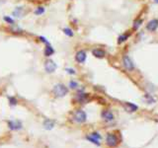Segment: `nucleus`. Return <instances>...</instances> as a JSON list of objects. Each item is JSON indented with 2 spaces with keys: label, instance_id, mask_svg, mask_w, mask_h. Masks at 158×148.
<instances>
[{
  "label": "nucleus",
  "instance_id": "obj_19",
  "mask_svg": "<svg viewBox=\"0 0 158 148\" xmlns=\"http://www.w3.org/2000/svg\"><path fill=\"white\" fill-rule=\"evenodd\" d=\"M3 19H4V21H5V22H7L8 24H10V25H12V26L15 25V21H14L11 17H9V16H4Z\"/></svg>",
  "mask_w": 158,
  "mask_h": 148
},
{
  "label": "nucleus",
  "instance_id": "obj_24",
  "mask_svg": "<svg viewBox=\"0 0 158 148\" xmlns=\"http://www.w3.org/2000/svg\"><path fill=\"white\" fill-rule=\"evenodd\" d=\"M153 1H154L155 3H158V0H153Z\"/></svg>",
  "mask_w": 158,
  "mask_h": 148
},
{
  "label": "nucleus",
  "instance_id": "obj_1",
  "mask_svg": "<svg viewBox=\"0 0 158 148\" xmlns=\"http://www.w3.org/2000/svg\"><path fill=\"white\" fill-rule=\"evenodd\" d=\"M67 93H68V88L64 84H61V83L56 84L54 86V88H52V94L57 98H62L66 96Z\"/></svg>",
  "mask_w": 158,
  "mask_h": 148
},
{
  "label": "nucleus",
  "instance_id": "obj_15",
  "mask_svg": "<svg viewBox=\"0 0 158 148\" xmlns=\"http://www.w3.org/2000/svg\"><path fill=\"white\" fill-rule=\"evenodd\" d=\"M130 37H131L130 33H124V34H122L118 38V42H119V44H123V42H124L126 40H128Z\"/></svg>",
  "mask_w": 158,
  "mask_h": 148
},
{
  "label": "nucleus",
  "instance_id": "obj_16",
  "mask_svg": "<svg viewBox=\"0 0 158 148\" xmlns=\"http://www.w3.org/2000/svg\"><path fill=\"white\" fill-rule=\"evenodd\" d=\"M34 13L36 14V15H38V16L42 15V14H44V13H45V8H44L43 6L37 7V8H36V10L34 11Z\"/></svg>",
  "mask_w": 158,
  "mask_h": 148
},
{
  "label": "nucleus",
  "instance_id": "obj_20",
  "mask_svg": "<svg viewBox=\"0 0 158 148\" xmlns=\"http://www.w3.org/2000/svg\"><path fill=\"white\" fill-rule=\"evenodd\" d=\"M69 87H70L71 89H76V88L78 87V84L75 81H70V82H69Z\"/></svg>",
  "mask_w": 158,
  "mask_h": 148
},
{
  "label": "nucleus",
  "instance_id": "obj_10",
  "mask_svg": "<svg viewBox=\"0 0 158 148\" xmlns=\"http://www.w3.org/2000/svg\"><path fill=\"white\" fill-rule=\"evenodd\" d=\"M102 118L103 120L106 121H114L115 116H114V114L112 113L110 110H105V111L102 112Z\"/></svg>",
  "mask_w": 158,
  "mask_h": 148
},
{
  "label": "nucleus",
  "instance_id": "obj_8",
  "mask_svg": "<svg viewBox=\"0 0 158 148\" xmlns=\"http://www.w3.org/2000/svg\"><path fill=\"white\" fill-rule=\"evenodd\" d=\"M76 101L80 104H85L89 101V94H86V93H79V94L76 95L75 97Z\"/></svg>",
  "mask_w": 158,
  "mask_h": 148
},
{
  "label": "nucleus",
  "instance_id": "obj_5",
  "mask_svg": "<svg viewBox=\"0 0 158 148\" xmlns=\"http://www.w3.org/2000/svg\"><path fill=\"white\" fill-rule=\"evenodd\" d=\"M56 68H57L56 63L54 60H52V59H47L45 62V70L47 73H54L56 70Z\"/></svg>",
  "mask_w": 158,
  "mask_h": 148
},
{
  "label": "nucleus",
  "instance_id": "obj_7",
  "mask_svg": "<svg viewBox=\"0 0 158 148\" xmlns=\"http://www.w3.org/2000/svg\"><path fill=\"white\" fill-rule=\"evenodd\" d=\"M158 28V19H152L146 25V30L149 32H155Z\"/></svg>",
  "mask_w": 158,
  "mask_h": 148
},
{
  "label": "nucleus",
  "instance_id": "obj_9",
  "mask_svg": "<svg viewBox=\"0 0 158 148\" xmlns=\"http://www.w3.org/2000/svg\"><path fill=\"white\" fill-rule=\"evenodd\" d=\"M124 108L126 109V111L128 112V113H135V112H136L138 110V107L136 106V105L130 102L124 103Z\"/></svg>",
  "mask_w": 158,
  "mask_h": 148
},
{
  "label": "nucleus",
  "instance_id": "obj_23",
  "mask_svg": "<svg viewBox=\"0 0 158 148\" xmlns=\"http://www.w3.org/2000/svg\"><path fill=\"white\" fill-rule=\"evenodd\" d=\"M65 70L67 71L69 74H75V70H74V69H72V68H66Z\"/></svg>",
  "mask_w": 158,
  "mask_h": 148
},
{
  "label": "nucleus",
  "instance_id": "obj_12",
  "mask_svg": "<svg viewBox=\"0 0 158 148\" xmlns=\"http://www.w3.org/2000/svg\"><path fill=\"white\" fill-rule=\"evenodd\" d=\"M87 138L90 140V141H92L93 143H95V144L99 145L100 144L99 140L101 139V135H100L99 133H97V132H93V133H91L90 135H88Z\"/></svg>",
  "mask_w": 158,
  "mask_h": 148
},
{
  "label": "nucleus",
  "instance_id": "obj_21",
  "mask_svg": "<svg viewBox=\"0 0 158 148\" xmlns=\"http://www.w3.org/2000/svg\"><path fill=\"white\" fill-rule=\"evenodd\" d=\"M39 40H40L42 42H44L45 45H47V44H49V40H47V39H45V37H40V38H39Z\"/></svg>",
  "mask_w": 158,
  "mask_h": 148
},
{
  "label": "nucleus",
  "instance_id": "obj_17",
  "mask_svg": "<svg viewBox=\"0 0 158 148\" xmlns=\"http://www.w3.org/2000/svg\"><path fill=\"white\" fill-rule=\"evenodd\" d=\"M63 33H64V35H66V36H68V37H73L74 36V33H73V31L71 30L70 28H64L63 30Z\"/></svg>",
  "mask_w": 158,
  "mask_h": 148
},
{
  "label": "nucleus",
  "instance_id": "obj_4",
  "mask_svg": "<svg viewBox=\"0 0 158 148\" xmlns=\"http://www.w3.org/2000/svg\"><path fill=\"white\" fill-rule=\"evenodd\" d=\"M120 140L118 136H117L116 134H114V133H108L107 136H106V143L108 146L110 147H116L118 146Z\"/></svg>",
  "mask_w": 158,
  "mask_h": 148
},
{
  "label": "nucleus",
  "instance_id": "obj_6",
  "mask_svg": "<svg viewBox=\"0 0 158 148\" xmlns=\"http://www.w3.org/2000/svg\"><path fill=\"white\" fill-rule=\"evenodd\" d=\"M86 58H87V53H86L85 51H83V49H80V51H78L76 52L75 54V60L77 61L78 63L82 64L84 63L86 61Z\"/></svg>",
  "mask_w": 158,
  "mask_h": 148
},
{
  "label": "nucleus",
  "instance_id": "obj_3",
  "mask_svg": "<svg viewBox=\"0 0 158 148\" xmlns=\"http://www.w3.org/2000/svg\"><path fill=\"white\" fill-rule=\"evenodd\" d=\"M122 63H123V66L124 67L126 71H128V72H131V71L135 70V63H133V61L131 60V58L128 56H124L123 58H122Z\"/></svg>",
  "mask_w": 158,
  "mask_h": 148
},
{
  "label": "nucleus",
  "instance_id": "obj_14",
  "mask_svg": "<svg viewBox=\"0 0 158 148\" xmlns=\"http://www.w3.org/2000/svg\"><path fill=\"white\" fill-rule=\"evenodd\" d=\"M24 14H25V9H24L23 7H17V8L13 11V16L16 18H22Z\"/></svg>",
  "mask_w": 158,
  "mask_h": 148
},
{
  "label": "nucleus",
  "instance_id": "obj_13",
  "mask_svg": "<svg viewBox=\"0 0 158 148\" xmlns=\"http://www.w3.org/2000/svg\"><path fill=\"white\" fill-rule=\"evenodd\" d=\"M54 53V49L52 47V45H51V44L45 45V49H44V54H45V56L49 57V56H52Z\"/></svg>",
  "mask_w": 158,
  "mask_h": 148
},
{
  "label": "nucleus",
  "instance_id": "obj_11",
  "mask_svg": "<svg viewBox=\"0 0 158 148\" xmlns=\"http://www.w3.org/2000/svg\"><path fill=\"white\" fill-rule=\"evenodd\" d=\"M92 54L97 58H104L106 56V51L103 49H100V47H96L92 51Z\"/></svg>",
  "mask_w": 158,
  "mask_h": 148
},
{
  "label": "nucleus",
  "instance_id": "obj_18",
  "mask_svg": "<svg viewBox=\"0 0 158 148\" xmlns=\"http://www.w3.org/2000/svg\"><path fill=\"white\" fill-rule=\"evenodd\" d=\"M141 24H142V20L137 18L136 20H135V22H133V29H135V30H137V29L141 26Z\"/></svg>",
  "mask_w": 158,
  "mask_h": 148
},
{
  "label": "nucleus",
  "instance_id": "obj_22",
  "mask_svg": "<svg viewBox=\"0 0 158 148\" xmlns=\"http://www.w3.org/2000/svg\"><path fill=\"white\" fill-rule=\"evenodd\" d=\"M9 101H10V103H11L12 105H16V104H17V100H16L14 97L9 98Z\"/></svg>",
  "mask_w": 158,
  "mask_h": 148
},
{
  "label": "nucleus",
  "instance_id": "obj_2",
  "mask_svg": "<svg viewBox=\"0 0 158 148\" xmlns=\"http://www.w3.org/2000/svg\"><path fill=\"white\" fill-rule=\"evenodd\" d=\"M86 118H87L86 113L82 110H76L72 116V120L76 123H83L86 121Z\"/></svg>",
  "mask_w": 158,
  "mask_h": 148
}]
</instances>
